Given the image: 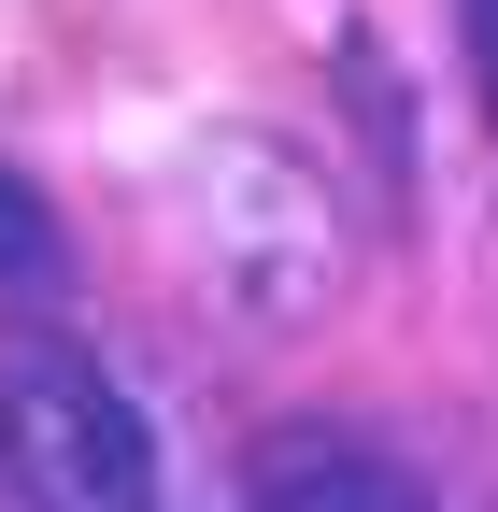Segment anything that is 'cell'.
Here are the masks:
<instances>
[{"label":"cell","instance_id":"1","mask_svg":"<svg viewBox=\"0 0 498 512\" xmlns=\"http://www.w3.org/2000/svg\"><path fill=\"white\" fill-rule=\"evenodd\" d=\"M0 498L15 512H157V441L86 342H0Z\"/></svg>","mask_w":498,"mask_h":512},{"label":"cell","instance_id":"3","mask_svg":"<svg viewBox=\"0 0 498 512\" xmlns=\"http://www.w3.org/2000/svg\"><path fill=\"white\" fill-rule=\"evenodd\" d=\"M72 285V228L43 214L29 171H0V299H57Z\"/></svg>","mask_w":498,"mask_h":512},{"label":"cell","instance_id":"2","mask_svg":"<svg viewBox=\"0 0 498 512\" xmlns=\"http://www.w3.org/2000/svg\"><path fill=\"white\" fill-rule=\"evenodd\" d=\"M257 512H427V484L356 427H271L257 441Z\"/></svg>","mask_w":498,"mask_h":512},{"label":"cell","instance_id":"4","mask_svg":"<svg viewBox=\"0 0 498 512\" xmlns=\"http://www.w3.org/2000/svg\"><path fill=\"white\" fill-rule=\"evenodd\" d=\"M456 29H470V86H484V114H498V0H456Z\"/></svg>","mask_w":498,"mask_h":512}]
</instances>
